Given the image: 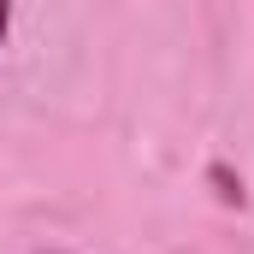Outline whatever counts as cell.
I'll return each mask as SVG.
<instances>
[{"instance_id": "obj_1", "label": "cell", "mask_w": 254, "mask_h": 254, "mask_svg": "<svg viewBox=\"0 0 254 254\" xmlns=\"http://www.w3.org/2000/svg\"><path fill=\"white\" fill-rule=\"evenodd\" d=\"M6 24H12V0H0V42H6Z\"/></svg>"}]
</instances>
